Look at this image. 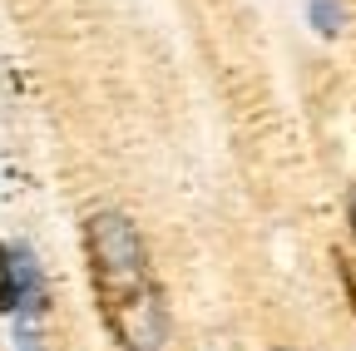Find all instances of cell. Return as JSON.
I'll use <instances>...</instances> for the list:
<instances>
[{
	"instance_id": "obj_1",
	"label": "cell",
	"mask_w": 356,
	"mask_h": 351,
	"mask_svg": "<svg viewBox=\"0 0 356 351\" xmlns=\"http://www.w3.org/2000/svg\"><path fill=\"white\" fill-rule=\"evenodd\" d=\"M84 262L95 287L99 322L119 351H163L168 341V302L154 277L149 247L124 213L104 208L84 218Z\"/></svg>"
},
{
	"instance_id": "obj_2",
	"label": "cell",
	"mask_w": 356,
	"mask_h": 351,
	"mask_svg": "<svg viewBox=\"0 0 356 351\" xmlns=\"http://www.w3.org/2000/svg\"><path fill=\"white\" fill-rule=\"evenodd\" d=\"M25 277H30V257L0 243V317L25 302Z\"/></svg>"
},
{
	"instance_id": "obj_3",
	"label": "cell",
	"mask_w": 356,
	"mask_h": 351,
	"mask_svg": "<svg viewBox=\"0 0 356 351\" xmlns=\"http://www.w3.org/2000/svg\"><path fill=\"white\" fill-rule=\"evenodd\" d=\"M312 20H317V30H337V20H341V10L332 6V0H317V6H312Z\"/></svg>"
},
{
	"instance_id": "obj_4",
	"label": "cell",
	"mask_w": 356,
	"mask_h": 351,
	"mask_svg": "<svg viewBox=\"0 0 356 351\" xmlns=\"http://www.w3.org/2000/svg\"><path fill=\"white\" fill-rule=\"evenodd\" d=\"M337 277H341V292H346V302H351V317H356V268L346 257H337Z\"/></svg>"
},
{
	"instance_id": "obj_5",
	"label": "cell",
	"mask_w": 356,
	"mask_h": 351,
	"mask_svg": "<svg viewBox=\"0 0 356 351\" xmlns=\"http://www.w3.org/2000/svg\"><path fill=\"white\" fill-rule=\"evenodd\" d=\"M346 223H351V238H356V183L346 188Z\"/></svg>"
}]
</instances>
